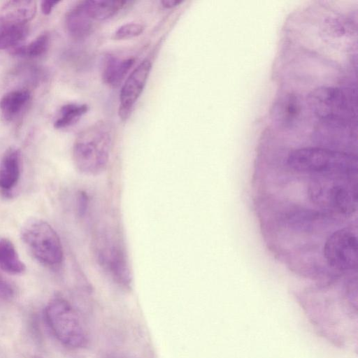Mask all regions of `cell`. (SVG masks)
Instances as JSON below:
<instances>
[{"instance_id": "6da1fadb", "label": "cell", "mask_w": 358, "mask_h": 358, "mask_svg": "<svg viewBox=\"0 0 358 358\" xmlns=\"http://www.w3.org/2000/svg\"><path fill=\"white\" fill-rule=\"evenodd\" d=\"M115 127L109 120H99L80 131L73 146V160L81 173L96 176L107 167Z\"/></svg>"}, {"instance_id": "7a4b0ae2", "label": "cell", "mask_w": 358, "mask_h": 358, "mask_svg": "<svg viewBox=\"0 0 358 358\" xmlns=\"http://www.w3.org/2000/svg\"><path fill=\"white\" fill-rule=\"evenodd\" d=\"M287 162L297 172L357 176V158L351 152L321 147L303 148L290 152Z\"/></svg>"}, {"instance_id": "3957f363", "label": "cell", "mask_w": 358, "mask_h": 358, "mask_svg": "<svg viewBox=\"0 0 358 358\" xmlns=\"http://www.w3.org/2000/svg\"><path fill=\"white\" fill-rule=\"evenodd\" d=\"M310 194L314 202L337 212L350 215L357 210V176L317 175Z\"/></svg>"}, {"instance_id": "277c9868", "label": "cell", "mask_w": 358, "mask_h": 358, "mask_svg": "<svg viewBox=\"0 0 358 358\" xmlns=\"http://www.w3.org/2000/svg\"><path fill=\"white\" fill-rule=\"evenodd\" d=\"M45 318L55 336L64 345L73 348L87 345L84 325L77 312L64 299L51 300L45 308Z\"/></svg>"}, {"instance_id": "5b68a950", "label": "cell", "mask_w": 358, "mask_h": 358, "mask_svg": "<svg viewBox=\"0 0 358 358\" xmlns=\"http://www.w3.org/2000/svg\"><path fill=\"white\" fill-rule=\"evenodd\" d=\"M21 239L40 263L49 267L61 264L64 252L57 231L47 222L40 219L28 220L20 232Z\"/></svg>"}, {"instance_id": "8992f818", "label": "cell", "mask_w": 358, "mask_h": 358, "mask_svg": "<svg viewBox=\"0 0 358 358\" xmlns=\"http://www.w3.org/2000/svg\"><path fill=\"white\" fill-rule=\"evenodd\" d=\"M312 111L321 121L338 120L353 123L356 110L341 89L320 87L308 96Z\"/></svg>"}, {"instance_id": "52a82bcc", "label": "cell", "mask_w": 358, "mask_h": 358, "mask_svg": "<svg viewBox=\"0 0 358 358\" xmlns=\"http://www.w3.org/2000/svg\"><path fill=\"white\" fill-rule=\"evenodd\" d=\"M324 257L329 266L339 271L356 269L357 266V237L351 228L334 232L326 241Z\"/></svg>"}, {"instance_id": "ba28073f", "label": "cell", "mask_w": 358, "mask_h": 358, "mask_svg": "<svg viewBox=\"0 0 358 358\" xmlns=\"http://www.w3.org/2000/svg\"><path fill=\"white\" fill-rule=\"evenodd\" d=\"M152 69L150 59H143L123 84L120 92V106L118 114L122 121L127 120L132 108L141 96L148 79Z\"/></svg>"}, {"instance_id": "9c48e42d", "label": "cell", "mask_w": 358, "mask_h": 358, "mask_svg": "<svg viewBox=\"0 0 358 358\" xmlns=\"http://www.w3.org/2000/svg\"><path fill=\"white\" fill-rule=\"evenodd\" d=\"M99 261L114 281L124 288L130 287L132 278L126 254L120 245L109 241L98 252Z\"/></svg>"}, {"instance_id": "30bf717a", "label": "cell", "mask_w": 358, "mask_h": 358, "mask_svg": "<svg viewBox=\"0 0 358 358\" xmlns=\"http://www.w3.org/2000/svg\"><path fill=\"white\" fill-rule=\"evenodd\" d=\"M317 139L329 146L353 145L356 143V134L354 133L351 122L328 120L322 121L316 132Z\"/></svg>"}, {"instance_id": "8fae6325", "label": "cell", "mask_w": 358, "mask_h": 358, "mask_svg": "<svg viewBox=\"0 0 358 358\" xmlns=\"http://www.w3.org/2000/svg\"><path fill=\"white\" fill-rule=\"evenodd\" d=\"M20 173V151L10 148L5 152L0 162V192L5 196H10L19 182Z\"/></svg>"}, {"instance_id": "7c38bea8", "label": "cell", "mask_w": 358, "mask_h": 358, "mask_svg": "<svg viewBox=\"0 0 358 358\" xmlns=\"http://www.w3.org/2000/svg\"><path fill=\"white\" fill-rule=\"evenodd\" d=\"M93 22L86 12L83 1L72 6L66 12L64 17L67 33L77 40L84 39L92 32Z\"/></svg>"}, {"instance_id": "4fadbf2b", "label": "cell", "mask_w": 358, "mask_h": 358, "mask_svg": "<svg viewBox=\"0 0 358 358\" xmlns=\"http://www.w3.org/2000/svg\"><path fill=\"white\" fill-rule=\"evenodd\" d=\"M134 63V57L120 59L111 54L105 55L101 66L103 82L112 87H118Z\"/></svg>"}, {"instance_id": "5bb4252c", "label": "cell", "mask_w": 358, "mask_h": 358, "mask_svg": "<svg viewBox=\"0 0 358 358\" xmlns=\"http://www.w3.org/2000/svg\"><path fill=\"white\" fill-rule=\"evenodd\" d=\"M31 94L26 89L13 90L0 99V111L7 121L15 120L27 106Z\"/></svg>"}, {"instance_id": "9a60e30c", "label": "cell", "mask_w": 358, "mask_h": 358, "mask_svg": "<svg viewBox=\"0 0 358 358\" xmlns=\"http://www.w3.org/2000/svg\"><path fill=\"white\" fill-rule=\"evenodd\" d=\"M36 10L34 1H10L0 8V18L28 24L34 17Z\"/></svg>"}, {"instance_id": "2e32d148", "label": "cell", "mask_w": 358, "mask_h": 358, "mask_svg": "<svg viewBox=\"0 0 358 358\" xmlns=\"http://www.w3.org/2000/svg\"><path fill=\"white\" fill-rule=\"evenodd\" d=\"M83 2L87 13L94 21L113 17L129 3L124 0H85Z\"/></svg>"}, {"instance_id": "e0dca14e", "label": "cell", "mask_w": 358, "mask_h": 358, "mask_svg": "<svg viewBox=\"0 0 358 358\" xmlns=\"http://www.w3.org/2000/svg\"><path fill=\"white\" fill-rule=\"evenodd\" d=\"M28 24L0 18V50L13 48L28 34Z\"/></svg>"}, {"instance_id": "ac0fdd59", "label": "cell", "mask_w": 358, "mask_h": 358, "mask_svg": "<svg viewBox=\"0 0 358 358\" xmlns=\"http://www.w3.org/2000/svg\"><path fill=\"white\" fill-rule=\"evenodd\" d=\"M13 243L6 238L0 239V269L9 274H20L25 271Z\"/></svg>"}, {"instance_id": "d6986e66", "label": "cell", "mask_w": 358, "mask_h": 358, "mask_svg": "<svg viewBox=\"0 0 358 358\" xmlns=\"http://www.w3.org/2000/svg\"><path fill=\"white\" fill-rule=\"evenodd\" d=\"M88 110L89 106L83 103H67L62 106L54 122L55 128L64 129L74 124Z\"/></svg>"}, {"instance_id": "ffe728a7", "label": "cell", "mask_w": 358, "mask_h": 358, "mask_svg": "<svg viewBox=\"0 0 358 358\" xmlns=\"http://www.w3.org/2000/svg\"><path fill=\"white\" fill-rule=\"evenodd\" d=\"M50 45V36L43 33L38 36L29 43L17 45L12 48V53L17 56L36 58L42 56L48 50Z\"/></svg>"}, {"instance_id": "44dd1931", "label": "cell", "mask_w": 358, "mask_h": 358, "mask_svg": "<svg viewBox=\"0 0 358 358\" xmlns=\"http://www.w3.org/2000/svg\"><path fill=\"white\" fill-rule=\"evenodd\" d=\"M278 117L282 123L288 127L294 124L300 113V105L294 95H287L278 108Z\"/></svg>"}, {"instance_id": "7402d4cb", "label": "cell", "mask_w": 358, "mask_h": 358, "mask_svg": "<svg viewBox=\"0 0 358 358\" xmlns=\"http://www.w3.org/2000/svg\"><path fill=\"white\" fill-rule=\"evenodd\" d=\"M145 27L139 23H127L120 26L113 34L114 40H124L136 37L141 35Z\"/></svg>"}, {"instance_id": "603a6c76", "label": "cell", "mask_w": 358, "mask_h": 358, "mask_svg": "<svg viewBox=\"0 0 358 358\" xmlns=\"http://www.w3.org/2000/svg\"><path fill=\"white\" fill-rule=\"evenodd\" d=\"M88 205L89 199L87 194L85 192H79L77 195V211L79 216L83 217L85 215Z\"/></svg>"}, {"instance_id": "cb8c5ba5", "label": "cell", "mask_w": 358, "mask_h": 358, "mask_svg": "<svg viewBox=\"0 0 358 358\" xmlns=\"http://www.w3.org/2000/svg\"><path fill=\"white\" fill-rule=\"evenodd\" d=\"M14 295L12 285L0 275V298L10 299Z\"/></svg>"}, {"instance_id": "d4e9b609", "label": "cell", "mask_w": 358, "mask_h": 358, "mask_svg": "<svg viewBox=\"0 0 358 358\" xmlns=\"http://www.w3.org/2000/svg\"><path fill=\"white\" fill-rule=\"evenodd\" d=\"M58 3H59L58 1H42L41 3V12L45 15H49Z\"/></svg>"}, {"instance_id": "484cf974", "label": "cell", "mask_w": 358, "mask_h": 358, "mask_svg": "<svg viewBox=\"0 0 358 358\" xmlns=\"http://www.w3.org/2000/svg\"><path fill=\"white\" fill-rule=\"evenodd\" d=\"M182 3V1L178 0H162L161 1L162 5L166 8H171L178 6Z\"/></svg>"}]
</instances>
